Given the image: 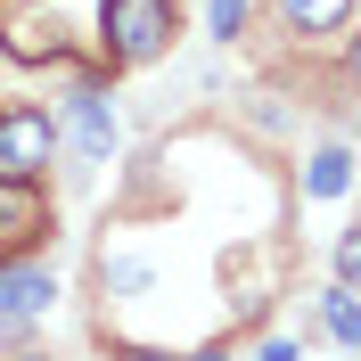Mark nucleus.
Segmentation results:
<instances>
[{
	"label": "nucleus",
	"mask_w": 361,
	"mask_h": 361,
	"mask_svg": "<svg viewBox=\"0 0 361 361\" xmlns=\"http://www.w3.org/2000/svg\"><path fill=\"white\" fill-rule=\"evenodd\" d=\"M49 157H58V123L42 107H8L0 115V180H42Z\"/></svg>",
	"instance_id": "2"
},
{
	"label": "nucleus",
	"mask_w": 361,
	"mask_h": 361,
	"mask_svg": "<svg viewBox=\"0 0 361 361\" xmlns=\"http://www.w3.org/2000/svg\"><path fill=\"white\" fill-rule=\"evenodd\" d=\"M189 361H230V353H189Z\"/></svg>",
	"instance_id": "12"
},
{
	"label": "nucleus",
	"mask_w": 361,
	"mask_h": 361,
	"mask_svg": "<svg viewBox=\"0 0 361 361\" xmlns=\"http://www.w3.org/2000/svg\"><path fill=\"white\" fill-rule=\"evenodd\" d=\"M329 337H337V345H353V337H361V312H353V279H337V288H329Z\"/></svg>",
	"instance_id": "8"
},
{
	"label": "nucleus",
	"mask_w": 361,
	"mask_h": 361,
	"mask_svg": "<svg viewBox=\"0 0 361 361\" xmlns=\"http://www.w3.org/2000/svg\"><path fill=\"white\" fill-rule=\"evenodd\" d=\"M279 8L295 33H345V17H353V0H279Z\"/></svg>",
	"instance_id": "6"
},
{
	"label": "nucleus",
	"mask_w": 361,
	"mask_h": 361,
	"mask_svg": "<svg viewBox=\"0 0 361 361\" xmlns=\"http://www.w3.org/2000/svg\"><path fill=\"white\" fill-rule=\"evenodd\" d=\"M49 295H58V279H49L42 263H0V320H8V329H25L33 312H49Z\"/></svg>",
	"instance_id": "4"
},
{
	"label": "nucleus",
	"mask_w": 361,
	"mask_h": 361,
	"mask_svg": "<svg viewBox=\"0 0 361 361\" xmlns=\"http://www.w3.org/2000/svg\"><path fill=\"white\" fill-rule=\"evenodd\" d=\"M115 361H164V353H148V345H123V353H115Z\"/></svg>",
	"instance_id": "11"
},
{
	"label": "nucleus",
	"mask_w": 361,
	"mask_h": 361,
	"mask_svg": "<svg viewBox=\"0 0 361 361\" xmlns=\"http://www.w3.org/2000/svg\"><path fill=\"white\" fill-rule=\"evenodd\" d=\"M8 361H49V353H8Z\"/></svg>",
	"instance_id": "13"
},
{
	"label": "nucleus",
	"mask_w": 361,
	"mask_h": 361,
	"mask_svg": "<svg viewBox=\"0 0 361 361\" xmlns=\"http://www.w3.org/2000/svg\"><path fill=\"white\" fill-rule=\"evenodd\" d=\"M345 180H353V157H345V148H329V157H312L304 189H312V197H345Z\"/></svg>",
	"instance_id": "7"
},
{
	"label": "nucleus",
	"mask_w": 361,
	"mask_h": 361,
	"mask_svg": "<svg viewBox=\"0 0 361 361\" xmlns=\"http://www.w3.org/2000/svg\"><path fill=\"white\" fill-rule=\"evenodd\" d=\"M99 25H107V58L115 66H148L173 42V0H107Z\"/></svg>",
	"instance_id": "1"
},
{
	"label": "nucleus",
	"mask_w": 361,
	"mask_h": 361,
	"mask_svg": "<svg viewBox=\"0 0 361 361\" xmlns=\"http://www.w3.org/2000/svg\"><path fill=\"white\" fill-rule=\"evenodd\" d=\"M214 33L238 42V33H247V0H214Z\"/></svg>",
	"instance_id": "10"
},
{
	"label": "nucleus",
	"mask_w": 361,
	"mask_h": 361,
	"mask_svg": "<svg viewBox=\"0 0 361 361\" xmlns=\"http://www.w3.org/2000/svg\"><path fill=\"white\" fill-rule=\"evenodd\" d=\"M33 238H49V205L33 180H0V255L33 247Z\"/></svg>",
	"instance_id": "3"
},
{
	"label": "nucleus",
	"mask_w": 361,
	"mask_h": 361,
	"mask_svg": "<svg viewBox=\"0 0 361 361\" xmlns=\"http://www.w3.org/2000/svg\"><path fill=\"white\" fill-rule=\"evenodd\" d=\"M66 132H74V148H82L90 164L115 148V115H107V99L99 90H74V107H66Z\"/></svg>",
	"instance_id": "5"
},
{
	"label": "nucleus",
	"mask_w": 361,
	"mask_h": 361,
	"mask_svg": "<svg viewBox=\"0 0 361 361\" xmlns=\"http://www.w3.org/2000/svg\"><path fill=\"white\" fill-rule=\"evenodd\" d=\"M99 279H107V288H148V263H140V255H115V263H99Z\"/></svg>",
	"instance_id": "9"
}]
</instances>
